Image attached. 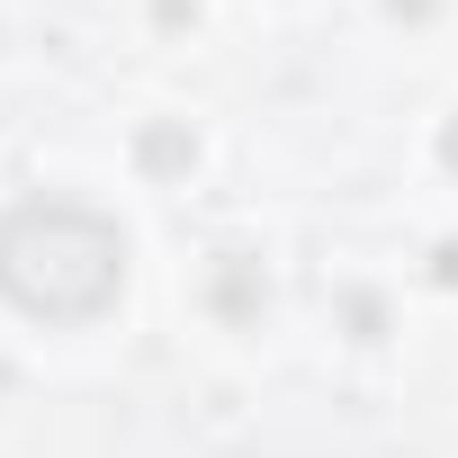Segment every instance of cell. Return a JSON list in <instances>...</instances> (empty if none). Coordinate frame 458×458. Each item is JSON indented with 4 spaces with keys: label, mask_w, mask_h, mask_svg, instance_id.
<instances>
[{
    "label": "cell",
    "mask_w": 458,
    "mask_h": 458,
    "mask_svg": "<svg viewBox=\"0 0 458 458\" xmlns=\"http://www.w3.org/2000/svg\"><path fill=\"white\" fill-rule=\"evenodd\" d=\"M117 288H126V234L99 207L28 198V207L0 216V297L19 315L90 324V315L117 306Z\"/></svg>",
    "instance_id": "1"
},
{
    "label": "cell",
    "mask_w": 458,
    "mask_h": 458,
    "mask_svg": "<svg viewBox=\"0 0 458 458\" xmlns=\"http://www.w3.org/2000/svg\"><path fill=\"white\" fill-rule=\"evenodd\" d=\"M144 162H153V171H180V162H189V135H180V126H153V135H144Z\"/></svg>",
    "instance_id": "2"
},
{
    "label": "cell",
    "mask_w": 458,
    "mask_h": 458,
    "mask_svg": "<svg viewBox=\"0 0 458 458\" xmlns=\"http://www.w3.org/2000/svg\"><path fill=\"white\" fill-rule=\"evenodd\" d=\"M216 297H225V306H234V315H243V306H252V297H261V288H252V270H243V261H234V270H225V288H216Z\"/></svg>",
    "instance_id": "3"
},
{
    "label": "cell",
    "mask_w": 458,
    "mask_h": 458,
    "mask_svg": "<svg viewBox=\"0 0 458 458\" xmlns=\"http://www.w3.org/2000/svg\"><path fill=\"white\" fill-rule=\"evenodd\" d=\"M431 279H440V288H458V243H440V252H431Z\"/></svg>",
    "instance_id": "4"
},
{
    "label": "cell",
    "mask_w": 458,
    "mask_h": 458,
    "mask_svg": "<svg viewBox=\"0 0 458 458\" xmlns=\"http://www.w3.org/2000/svg\"><path fill=\"white\" fill-rule=\"evenodd\" d=\"M386 10H395V19H431V0H386Z\"/></svg>",
    "instance_id": "5"
},
{
    "label": "cell",
    "mask_w": 458,
    "mask_h": 458,
    "mask_svg": "<svg viewBox=\"0 0 458 458\" xmlns=\"http://www.w3.org/2000/svg\"><path fill=\"white\" fill-rule=\"evenodd\" d=\"M440 162H449V171H458V117H449V135H440Z\"/></svg>",
    "instance_id": "6"
},
{
    "label": "cell",
    "mask_w": 458,
    "mask_h": 458,
    "mask_svg": "<svg viewBox=\"0 0 458 458\" xmlns=\"http://www.w3.org/2000/svg\"><path fill=\"white\" fill-rule=\"evenodd\" d=\"M0 377H10V369H0Z\"/></svg>",
    "instance_id": "7"
}]
</instances>
